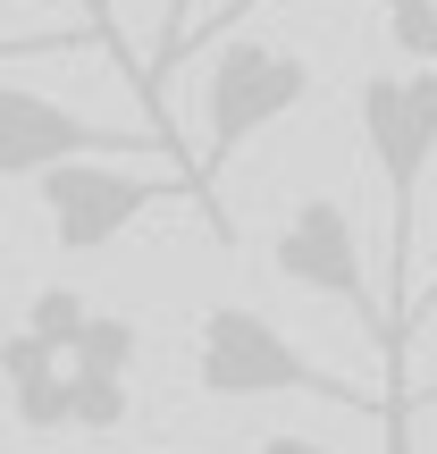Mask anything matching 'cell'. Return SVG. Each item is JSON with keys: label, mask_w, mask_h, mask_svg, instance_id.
<instances>
[{"label": "cell", "mask_w": 437, "mask_h": 454, "mask_svg": "<svg viewBox=\"0 0 437 454\" xmlns=\"http://www.w3.org/2000/svg\"><path fill=\"white\" fill-rule=\"evenodd\" d=\"M269 270L286 278V286H311V294H328V303H345V311H354V328L378 345V362H387V337H395L387 286H371V270H362V236H354V211H345L337 194H311L303 211L269 236Z\"/></svg>", "instance_id": "cell-5"}, {"label": "cell", "mask_w": 437, "mask_h": 454, "mask_svg": "<svg viewBox=\"0 0 437 454\" xmlns=\"http://www.w3.org/2000/svg\"><path fill=\"white\" fill-rule=\"evenodd\" d=\"M303 101H311V59L303 51L227 34V43L211 51V76H202V144H194L202 185H211L253 135H269L277 118H294Z\"/></svg>", "instance_id": "cell-2"}, {"label": "cell", "mask_w": 437, "mask_h": 454, "mask_svg": "<svg viewBox=\"0 0 437 454\" xmlns=\"http://www.w3.org/2000/svg\"><path fill=\"white\" fill-rule=\"evenodd\" d=\"M253 9H269V0H227V9L211 17V26H202V43L219 51V34H236V26H244V17H253Z\"/></svg>", "instance_id": "cell-12"}, {"label": "cell", "mask_w": 437, "mask_h": 454, "mask_svg": "<svg viewBox=\"0 0 437 454\" xmlns=\"http://www.w3.org/2000/svg\"><path fill=\"white\" fill-rule=\"evenodd\" d=\"M253 454H337V446H320V438H303V429H269Z\"/></svg>", "instance_id": "cell-11"}, {"label": "cell", "mask_w": 437, "mask_h": 454, "mask_svg": "<svg viewBox=\"0 0 437 454\" xmlns=\"http://www.w3.org/2000/svg\"><path fill=\"white\" fill-rule=\"evenodd\" d=\"M144 454H168V446H144Z\"/></svg>", "instance_id": "cell-16"}, {"label": "cell", "mask_w": 437, "mask_h": 454, "mask_svg": "<svg viewBox=\"0 0 437 454\" xmlns=\"http://www.w3.org/2000/svg\"><path fill=\"white\" fill-rule=\"evenodd\" d=\"M160 202H211V185L194 168H135V160H76L59 177H43V211H51L59 253H110Z\"/></svg>", "instance_id": "cell-4"}, {"label": "cell", "mask_w": 437, "mask_h": 454, "mask_svg": "<svg viewBox=\"0 0 437 454\" xmlns=\"http://www.w3.org/2000/svg\"><path fill=\"white\" fill-rule=\"evenodd\" d=\"M194 387L211 404H253V395H311V404H345V412H378L395 421L387 395H362L354 379H337L328 362H311L277 320H261L253 303H211L194 320Z\"/></svg>", "instance_id": "cell-1"}, {"label": "cell", "mask_w": 437, "mask_h": 454, "mask_svg": "<svg viewBox=\"0 0 437 454\" xmlns=\"http://www.w3.org/2000/svg\"><path fill=\"white\" fill-rule=\"evenodd\" d=\"M185 51H194V0H168V17H160V51H152V76H144V101H152V110H160L168 76L185 67Z\"/></svg>", "instance_id": "cell-9"}, {"label": "cell", "mask_w": 437, "mask_h": 454, "mask_svg": "<svg viewBox=\"0 0 437 454\" xmlns=\"http://www.w3.org/2000/svg\"><path fill=\"white\" fill-rule=\"evenodd\" d=\"M76 160L194 168L168 144V127H101V118H76L67 101H51V93H34V84L9 76V93H0V168H9V185H43V177H59V168H76Z\"/></svg>", "instance_id": "cell-3"}, {"label": "cell", "mask_w": 437, "mask_h": 454, "mask_svg": "<svg viewBox=\"0 0 437 454\" xmlns=\"http://www.w3.org/2000/svg\"><path fill=\"white\" fill-rule=\"evenodd\" d=\"M135 354H144L135 320H118V311H93V328H84V345H76L67 362H76V371H110V379H135Z\"/></svg>", "instance_id": "cell-7"}, {"label": "cell", "mask_w": 437, "mask_h": 454, "mask_svg": "<svg viewBox=\"0 0 437 454\" xmlns=\"http://www.w3.org/2000/svg\"><path fill=\"white\" fill-rule=\"evenodd\" d=\"M84 9H93V26H101V34H110V0H84ZM110 43H118V34H110Z\"/></svg>", "instance_id": "cell-14"}, {"label": "cell", "mask_w": 437, "mask_h": 454, "mask_svg": "<svg viewBox=\"0 0 437 454\" xmlns=\"http://www.w3.org/2000/svg\"><path fill=\"white\" fill-rule=\"evenodd\" d=\"M26 328L43 345H59V354H76L84 328H93V303H84L76 286H43V294H34V311H26Z\"/></svg>", "instance_id": "cell-8"}, {"label": "cell", "mask_w": 437, "mask_h": 454, "mask_svg": "<svg viewBox=\"0 0 437 454\" xmlns=\"http://www.w3.org/2000/svg\"><path fill=\"white\" fill-rule=\"evenodd\" d=\"M429 320H437V278H429L421 294H412V320H404V354H412V337H421ZM404 387H412V379H404Z\"/></svg>", "instance_id": "cell-13"}, {"label": "cell", "mask_w": 437, "mask_h": 454, "mask_svg": "<svg viewBox=\"0 0 437 454\" xmlns=\"http://www.w3.org/2000/svg\"><path fill=\"white\" fill-rule=\"evenodd\" d=\"M412 404H437V379H429V387H421V395H412Z\"/></svg>", "instance_id": "cell-15"}, {"label": "cell", "mask_w": 437, "mask_h": 454, "mask_svg": "<svg viewBox=\"0 0 437 454\" xmlns=\"http://www.w3.org/2000/svg\"><path fill=\"white\" fill-rule=\"evenodd\" d=\"M127 404H135L127 379H110V371H76V429H93V438H101V429L127 421Z\"/></svg>", "instance_id": "cell-10"}, {"label": "cell", "mask_w": 437, "mask_h": 454, "mask_svg": "<svg viewBox=\"0 0 437 454\" xmlns=\"http://www.w3.org/2000/svg\"><path fill=\"white\" fill-rule=\"evenodd\" d=\"M9 404H17V429H34V438L76 429V362L59 345H43L34 328L9 337Z\"/></svg>", "instance_id": "cell-6"}]
</instances>
